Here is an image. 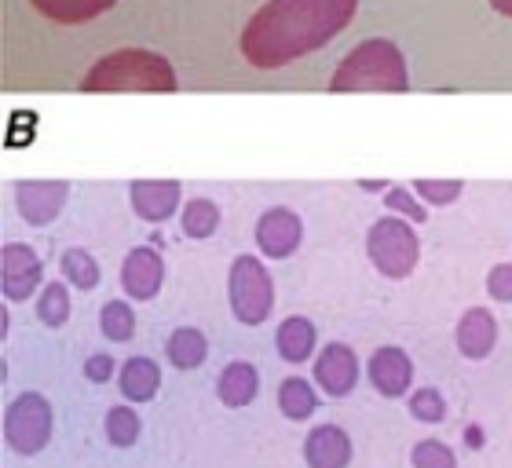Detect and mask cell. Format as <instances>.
<instances>
[{
    "label": "cell",
    "mask_w": 512,
    "mask_h": 468,
    "mask_svg": "<svg viewBox=\"0 0 512 468\" xmlns=\"http://www.w3.org/2000/svg\"><path fill=\"white\" fill-rule=\"evenodd\" d=\"M465 439H469V447H480V443H483V432H480V428H469V432H465Z\"/></svg>",
    "instance_id": "836d02e7"
},
{
    "label": "cell",
    "mask_w": 512,
    "mask_h": 468,
    "mask_svg": "<svg viewBox=\"0 0 512 468\" xmlns=\"http://www.w3.org/2000/svg\"><path fill=\"white\" fill-rule=\"evenodd\" d=\"M59 271H63L66 282L77 286V289H96L99 286V264L88 249H66V253L59 256Z\"/></svg>",
    "instance_id": "cb8c5ba5"
},
{
    "label": "cell",
    "mask_w": 512,
    "mask_h": 468,
    "mask_svg": "<svg viewBox=\"0 0 512 468\" xmlns=\"http://www.w3.org/2000/svg\"><path fill=\"white\" fill-rule=\"evenodd\" d=\"M487 293L498 304H512V264H494L487 275Z\"/></svg>",
    "instance_id": "4dcf8cb0"
},
{
    "label": "cell",
    "mask_w": 512,
    "mask_h": 468,
    "mask_svg": "<svg viewBox=\"0 0 512 468\" xmlns=\"http://www.w3.org/2000/svg\"><path fill=\"white\" fill-rule=\"evenodd\" d=\"M461 191H465V183H461V180H414V194L428 205L458 202Z\"/></svg>",
    "instance_id": "f546056e"
},
{
    "label": "cell",
    "mask_w": 512,
    "mask_h": 468,
    "mask_svg": "<svg viewBox=\"0 0 512 468\" xmlns=\"http://www.w3.org/2000/svg\"><path fill=\"white\" fill-rule=\"evenodd\" d=\"M180 227L187 238H194V242L213 238L216 227H220V209H216V202H209V198H191V202L183 205Z\"/></svg>",
    "instance_id": "7402d4cb"
},
{
    "label": "cell",
    "mask_w": 512,
    "mask_h": 468,
    "mask_svg": "<svg viewBox=\"0 0 512 468\" xmlns=\"http://www.w3.org/2000/svg\"><path fill=\"white\" fill-rule=\"evenodd\" d=\"M410 74L399 44L374 37L348 52L333 70L330 92H406Z\"/></svg>",
    "instance_id": "3957f363"
},
{
    "label": "cell",
    "mask_w": 512,
    "mask_h": 468,
    "mask_svg": "<svg viewBox=\"0 0 512 468\" xmlns=\"http://www.w3.org/2000/svg\"><path fill=\"white\" fill-rule=\"evenodd\" d=\"M70 198V183L63 180H19L15 183V209L30 227H48L59 220Z\"/></svg>",
    "instance_id": "52a82bcc"
},
{
    "label": "cell",
    "mask_w": 512,
    "mask_h": 468,
    "mask_svg": "<svg viewBox=\"0 0 512 468\" xmlns=\"http://www.w3.org/2000/svg\"><path fill=\"white\" fill-rule=\"evenodd\" d=\"M454 341H458V351L465 359H487L498 344V322L487 308H469L458 319Z\"/></svg>",
    "instance_id": "9a60e30c"
},
{
    "label": "cell",
    "mask_w": 512,
    "mask_h": 468,
    "mask_svg": "<svg viewBox=\"0 0 512 468\" xmlns=\"http://www.w3.org/2000/svg\"><path fill=\"white\" fill-rule=\"evenodd\" d=\"M180 77L165 55L147 48H121L103 55L85 77L81 92H176Z\"/></svg>",
    "instance_id": "7a4b0ae2"
},
{
    "label": "cell",
    "mask_w": 512,
    "mask_h": 468,
    "mask_svg": "<svg viewBox=\"0 0 512 468\" xmlns=\"http://www.w3.org/2000/svg\"><path fill=\"white\" fill-rule=\"evenodd\" d=\"M227 297H231V311L242 326H264L271 319L275 278H271L260 256H235L231 275H227Z\"/></svg>",
    "instance_id": "277c9868"
},
{
    "label": "cell",
    "mask_w": 512,
    "mask_h": 468,
    "mask_svg": "<svg viewBox=\"0 0 512 468\" xmlns=\"http://www.w3.org/2000/svg\"><path fill=\"white\" fill-rule=\"evenodd\" d=\"M165 286V260L158 249L136 245L121 264V289L132 300H154Z\"/></svg>",
    "instance_id": "8fae6325"
},
{
    "label": "cell",
    "mask_w": 512,
    "mask_h": 468,
    "mask_svg": "<svg viewBox=\"0 0 512 468\" xmlns=\"http://www.w3.org/2000/svg\"><path fill=\"white\" fill-rule=\"evenodd\" d=\"M70 282H48V286L41 289V297H37V319L44 322V326H63L66 319H70Z\"/></svg>",
    "instance_id": "d4e9b609"
},
{
    "label": "cell",
    "mask_w": 512,
    "mask_h": 468,
    "mask_svg": "<svg viewBox=\"0 0 512 468\" xmlns=\"http://www.w3.org/2000/svg\"><path fill=\"white\" fill-rule=\"evenodd\" d=\"M370 381H374V388L384 395V399H399V395L410 392V384H414V362H410V355H406L403 348H395V344H388V348H377L374 355H370Z\"/></svg>",
    "instance_id": "4fadbf2b"
},
{
    "label": "cell",
    "mask_w": 512,
    "mask_h": 468,
    "mask_svg": "<svg viewBox=\"0 0 512 468\" xmlns=\"http://www.w3.org/2000/svg\"><path fill=\"white\" fill-rule=\"evenodd\" d=\"M85 377L96 384H107L110 377H114V359H110V355H92V359L85 362Z\"/></svg>",
    "instance_id": "1f68e13d"
},
{
    "label": "cell",
    "mask_w": 512,
    "mask_h": 468,
    "mask_svg": "<svg viewBox=\"0 0 512 468\" xmlns=\"http://www.w3.org/2000/svg\"><path fill=\"white\" fill-rule=\"evenodd\" d=\"M308 468H348L352 465V436L341 425H315L304 439Z\"/></svg>",
    "instance_id": "5bb4252c"
},
{
    "label": "cell",
    "mask_w": 512,
    "mask_h": 468,
    "mask_svg": "<svg viewBox=\"0 0 512 468\" xmlns=\"http://www.w3.org/2000/svg\"><path fill=\"white\" fill-rule=\"evenodd\" d=\"M315 341H319V337H315V326H311V319H304V315H289V319L275 330L278 355H282L286 362H293V366L311 359Z\"/></svg>",
    "instance_id": "d6986e66"
},
{
    "label": "cell",
    "mask_w": 512,
    "mask_h": 468,
    "mask_svg": "<svg viewBox=\"0 0 512 468\" xmlns=\"http://www.w3.org/2000/svg\"><path fill=\"white\" fill-rule=\"evenodd\" d=\"M278 410L289 417V421H308L315 410H319V395L311 388V381L304 377H286L278 384Z\"/></svg>",
    "instance_id": "44dd1931"
},
{
    "label": "cell",
    "mask_w": 512,
    "mask_h": 468,
    "mask_svg": "<svg viewBox=\"0 0 512 468\" xmlns=\"http://www.w3.org/2000/svg\"><path fill=\"white\" fill-rule=\"evenodd\" d=\"M52 439V403L37 392H22L11 399L4 414V443L22 458L41 454Z\"/></svg>",
    "instance_id": "8992f818"
},
{
    "label": "cell",
    "mask_w": 512,
    "mask_h": 468,
    "mask_svg": "<svg viewBox=\"0 0 512 468\" xmlns=\"http://www.w3.org/2000/svg\"><path fill=\"white\" fill-rule=\"evenodd\" d=\"M256 388H260V377L249 362H227L224 373H220V381H216V395H220V403L231 406V410H242L256 399Z\"/></svg>",
    "instance_id": "ac0fdd59"
},
{
    "label": "cell",
    "mask_w": 512,
    "mask_h": 468,
    "mask_svg": "<svg viewBox=\"0 0 512 468\" xmlns=\"http://www.w3.org/2000/svg\"><path fill=\"white\" fill-rule=\"evenodd\" d=\"M414 468H458V458H454V450L443 443V439H421L410 454Z\"/></svg>",
    "instance_id": "83f0119b"
},
{
    "label": "cell",
    "mask_w": 512,
    "mask_h": 468,
    "mask_svg": "<svg viewBox=\"0 0 512 468\" xmlns=\"http://www.w3.org/2000/svg\"><path fill=\"white\" fill-rule=\"evenodd\" d=\"M165 355L176 370H198L209 355V341H205L202 330H194V326H180V330H172L169 344H165Z\"/></svg>",
    "instance_id": "ffe728a7"
},
{
    "label": "cell",
    "mask_w": 512,
    "mask_h": 468,
    "mask_svg": "<svg viewBox=\"0 0 512 468\" xmlns=\"http://www.w3.org/2000/svg\"><path fill=\"white\" fill-rule=\"evenodd\" d=\"M37 15H44L48 22L59 26H85V22L107 15L118 0H30Z\"/></svg>",
    "instance_id": "e0dca14e"
},
{
    "label": "cell",
    "mask_w": 512,
    "mask_h": 468,
    "mask_svg": "<svg viewBox=\"0 0 512 468\" xmlns=\"http://www.w3.org/2000/svg\"><path fill=\"white\" fill-rule=\"evenodd\" d=\"M41 282H44L41 256L33 253L30 245H22V242L4 245V253H0V289H4V297L19 304V300L30 297Z\"/></svg>",
    "instance_id": "9c48e42d"
},
{
    "label": "cell",
    "mask_w": 512,
    "mask_h": 468,
    "mask_svg": "<svg viewBox=\"0 0 512 468\" xmlns=\"http://www.w3.org/2000/svg\"><path fill=\"white\" fill-rule=\"evenodd\" d=\"M384 205H388V213L406 216L410 224H425V220H428L425 205H421V198L414 194V187H388V194H384Z\"/></svg>",
    "instance_id": "4316f807"
},
{
    "label": "cell",
    "mask_w": 512,
    "mask_h": 468,
    "mask_svg": "<svg viewBox=\"0 0 512 468\" xmlns=\"http://www.w3.org/2000/svg\"><path fill=\"white\" fill-rule=\"evenodd\" d=\"M107 439L114 443V447H132L139 439V417L132 406H114L107 414Z\"/></svg>",
    "instance_id": "484cf974"
},
{
    "label": "cell",
    "mask_w": 512,
    "mask_h": 468,
    "mask_svg": "<svg viewBox=\"0 0 512 468\" xmlns=\"http://www.w3.org/2000/svg\"><path fill=\"white\" fill-rule=\"evenodd\" d=\"M315 384H319L330 399L352 395L355 384H359V359H355V351L341 341L326 344V348L319 351V359H315Z\"/></svg>",
    "instance_id": "30bf717a"
},
{
    "label": "cell",
    "mask_w": 512,
    "mask_h": 468,
    "mask_svg": "<svg viewBox=\"0 0 512 468\" xmlns=\"http://www.w3.org/2000/svg\"><path fill=\"white\" fill-rule=\"evenodd\" d=\"M366 253L384 278H406L421 260V242L406 216L388 213L366 234Z\"/></svg>",
    "instance_id": "5b68a950"
},
{
    "label": "cell",
    "mask_w": 512,
    "mask_h": 468,
    "mask_svg": "<svg viewBox=\"0 0 512 468\" xmlns=\"http://www.w3.org/2000/svg\"><path fill=\"white\" fill-rule=\"evenodd\" d=\"M99 330H103L107 341H132L136 337V311L128 308L125 300H107L103 311H99Z\"/></svg>",
    "instance_id": "603a6c76"
},
{
    "label": "cell",
    "mask_w": 512,
    "mask_h": 468,
    "mask_svg": "<svg viewBox=\"0 0 512 468\" xmlns=\"http://www.w3.org/2000/svg\"><path fill=\"white\" fill-rule=\"evenodd\" d=\"M491 8L498 15H505V19H512V0H491Z\"/></svg>",
    "instance_id": "d6a6232c"
},
{
    "label": "cell",
    "mask_w": 512,
    "mask_h": 468,
    "mask_svg": "<svg viewBox=\"0 0 512 468\" xmlns=\"http://www.w3.org/2000/svg\"><path fill=\"white\" fill-rule=\"evenodd\" d=\"M118 388L125 403H150L161 388V366L147 355H132L118 373Z\"/></svg>",
    "instance_id": "2e32d148"
},
{
    "label": "cell",
    "mask_w": 512,
    "mask_h": 468,
    "mask_svg": "<svg viewBox=\"0 0 512 468\" xmlns=\"http://www.w3.org/2000/svg\"><path fill=\"white\" fill-rule=\"evenodd\" d=\"M300 238H304V224L300 216L286 205H271L260 220H256V249L267 256V260H286L300 249Z\"/></svg>",
    "instance_id": "ba28073f"
},
{
    "label": "cell",
    "mask_w": 512,
    "mask_h": 468,
    "mask_svg": "<svg viewBox=\"0 0 512 468\" xmlns=\"http://www.w3.org/2000/svg\"><path fill=\"white\" fill-rule=\"evenodd\" d=\"M355 11L359 0H267L242 30V59L256 70H282L326 48Z\"/></svg>",
    "instance_id": "6da1fadb"
},
{
    "label": "cell",
    "mask_w": 512,
    "mask_h": 468,
    "mask_svg": "<svg viewBox=\"0 0 512 468\" xmlns=\"http://www.w3.org/2000/svg\"><path fill=\"white\" fill-rule=\"evenodd\" d=\"M183 187L176 180H132L128 183V202L132 213L147 224H165L180 209Z\"/></svg>",
    "instance_id": "7c38bea8"
},
{
    "label": "cell",
    "mask_w": 512,
    "mask_h": 468,
    "mask_svg": "<svg viewBox=\"0 0 512 468\" xmlns=\"http://www.w3.org/2000/svg\"><path fill=\"white\" fill-rule=\"evenodd\" d=\"M410 414L425 425H439L447 417V403L436 388H417V392H410Z\"/></svg>",
    "instance_id": "f1b7e54d"
}]
</instances>
